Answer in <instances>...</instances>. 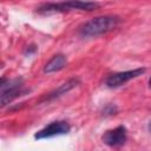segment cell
<instances>
[{
  "instance_id": "cell-1",
  "label": "cell",
  "mask_w": 151,
  "mask_h": 151,
  "mask_svg": "<svg viewBox=\"0 0 151 151\" xmlns=\"http://www.w3.org/2000/svg\"><path fill=\"white\" fill-rule=\"evenodd\" d=\"M120 19L117 15H101L96 17L88 21H86L79 29L81 37L85 38H96L103 35L112 29H114Z\"/></svg>"
},
{
  "instance_id": "cell-2",
  "label": "cell",
  "mask_w": 151,
  "mask_h": 151,
  "mask_svg": "<svg viewBox=\"0 0 151 151\" xmlns=\"http://www.w3.org/2000/svg\"><path fill=\"white\" fill-rule=\"evenodd\" d=\"M99 7L98 2H84V1H66V2H48L42 4L38 11L41 13H54L66 11H93Z\"/></svg>"
},
{
  "instance_id": "cell-3",
  "label": "cell",
  "mask_w": 151,
  "mask_h": 151,
  "mask_svg": "<svg viewBox=\"0 0 151 151\" xmlns=\"http://www.w3.org/2000/svg\"><path fill=\"white\" fill-rule=\"evenodd\" d=\"M146 68L145 67H139V68H134V70H130V71H123V72H117L113 74H110L106 80L105 84L113 88V87H119L122 85H124L125 83L130 81L131 79H134L139 76H142L143 73H145Z\"/></svg>"
},
{
  "instance_id": "cell-4",
  "label": "cell",
  "mask_w": 151,
  "mask_h": 151,
  "mask_svg": "<svg viewBox=\"0 0 151 151\" xmlns=\"http://www.w3.org/2000/svg\"><path fill=\"white\" fill-rule=\"evenodd\" d=\"M70 130H71V126L68 125V123H66L64 120H57V122L50 123L44 129L39 130L34 134V138L35 139H45V138H51L54 136L66 134L70 132Z\"/></svg>"
},
{
  "instance_id": "cell-5",
  "label": "cell",
  "mask_w": 151,
  "mask_h": 151,
  "mask_svg": "<svg viewBox=\"0 0 151 151\" xmlns=\"http://www.w3.org/2000/svg\"><path fill=\"white\" fill-rule=\"evenodd\" d=\"M126 129L125 126L123 125H119L117 126L116 129L113 130H109L106 131L103 137H101V140L109 145V146H112V147H118V146H122L125 144L126 142Z\"/></svg>"
},
{
  "instance_id": "cell-6",
  "label": "cell",
  "mask_w": 151,
  "mask_h": 151,
  "mask_svg": "<svg viewBox=\"0 0 151 151\" xmlns=\"http://www.w3.org/2000/svg\"><path fill=\"white\" fill-rule=\"evenodd\" d=\"M20 81L21 80H15L14 84L11 87H7L5 91H2L0 93V109L4 107V106H6L7 104L12 103L19 96H21L22 91L20 90V87H21Z\"/></svg>"
},
{
  "instance_id": "cell-7",
  "label": "cell",
  "mask_w": 151,
  "mask_h": 151,
  "mask_svg": "<svg viewBox=\"0 0 151 151\" xmlns=\"http://www.w3.org/2000/svg\"><path fill=\"white\" fill-rule=\"evenodd\" d=\"M67 64V59L64 54H55L53 55V58L45 65L44 72L45 73H53L57 71L63 70Z\"/></svg>"
},
{
  "instance_id": "cell-8",
  "label": "cell",
  "mask_w": 151,
  "mask_h": 151,
  "mask_svg": "<svg viewBox=\"0 0 151 151\" xmlns=\"http://www.w3.org/2000/svg\"><path fill=\"white\" fill-rule=\"evenodd\" d=\"M79 84V80L78 79H70L68 81H66V83H64L63 85H60L57 90H54L53 92H51L48 96H47V100H51V99H54V98H58V97H60V96H63V94H65L66 92H68V91H71L72 88H74L77 85Z\"/></svg>"
},
{
  "instance_id": "cell-9",
  "label": "cell",
  "mask_w": 151,
  "mask_h": 151,
  "mask_svg": "<svg viewBox=\"0 0 151 151\" xmlns=\"http://www.w3.org/2000/svg\"><path fill=\"white\" fill-rule=\"evenodd\" d=\"M6 84H7V78L1 77V78H0V87H4Z\"/></svg>"
}]
</instances>
